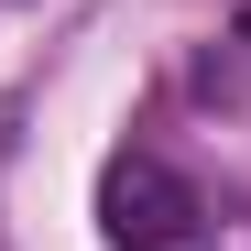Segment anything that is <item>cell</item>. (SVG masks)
I'll use <instances>...</instances> for the list:
<instances>
[{
	"mask_svg": "<svg viewBox=\"0 0 251 251\" xmlns=\"http://www.w3.org/2000/svg\"><path fill=\"white\" fill-rule=\"evenodd\" d=\"M197 186L175 175V164H153V153H120L109 175H99V229L120 240V251H186L197 240Z\"/></svg>",
	"mask_w": 251,
	"mask_h": 251,
	"instance_id": "cell-1",
	"label": "cell"
},
{
	"mask_svg": "<svg viewBox=\"0 0 251 251\" xmlns=\"http://www.w3.org/2000/svg\"><path fill=\"white\" fill-rule=\"evenodd\" d=\"M240 44H251V11H240Z\"/></svg>",
	"mask_w": 251,
	"mask_h": 251,
	"instance_id": "cell-2",
	"label": "cell"
}]
</instances>
